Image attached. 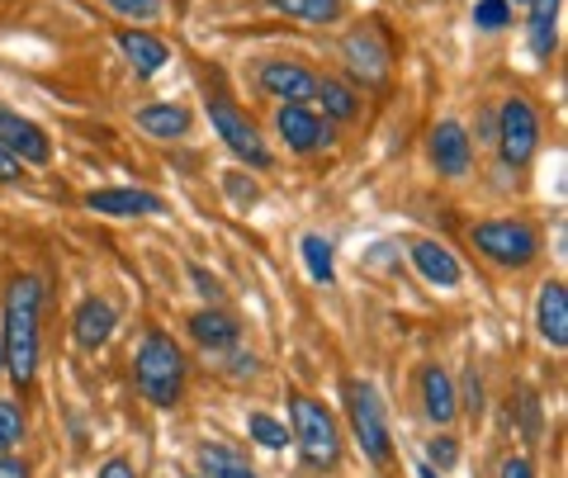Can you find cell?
<instances>
[{
    "label": "cell",
    "mask_w": 568,
    "mask_h": 478,
    "mask_svg": "<svg viewBox=\"0 0 568 478\" xmlns=\"http://www.w3.org/2000/svg\"><path fill=\"white\" fill-rule=\"evenodd\" d=\"M114 327H119V313L110 298H85L77 317H71V336H77L81 350H100L114 336Z\"/></svg>",
    "instance_id": "5bb4252c"
},
{
    "label": "cell",
    "mask_w": 568,
    "mask_h": 478,
    "mask_svg": "<svg viewBox=\"0 0 568 478\" xmlns=\"http://www.w3.org/2000/svg\"><path fill=\"white\" fill-rule=\"evenodd\" d=\"M417 478H440V474H436L432 465H422V469H417Z\"/></svg>",
    "instance_id": "d590c367"
},
{
    "label": "cell",
    "mask_w": 568,
    "mask_h": 478,
    "mask_svg": "<svg viewBox=\"0 0 568 478\" xmlns=\"http://www.w3.org/2000/svg\"><path fill=\"white\" fill-rule=\"evenodd\" d=\"M185 478H194V474H185Z\"/></svg>",
    "instance_id": "74e56055"
},
{
    "label": "cell",
    "mask_w": 568,
    "mask_h": 478,
    "mask_svg": "<svg viewBox=\"0 0 568 478\" xmlns=\"http://www.w3.org/2000/svg\"><path fill=\"white\" fill-rule=\"evenodd\" d=\"M209 123H213V133L223 138L227 148H233L246 166H271V152H265L261 143V133H256V123L246 119L233 100H223V95H213L209 100Z\"/></svg>",
    "instance_id": "52a82bcc"
},
{
    "label": "cell",
    "mask_w": 568,
    "mask_h": 478,
    "mask_svg": "<svg viewBox=\"0 0 568 478\" xmlns=\"http://www.w3.org/2000/svg\"><path fill=\"white\" fill-rule=\"evenodd\" d=\"M342 58H346V72L361 81V85H379L388 81V48L375 29H355L346 33V43H342Z\"/></svg>",
    "instance_id": "9c48e42d"
},
{
    "label": "cell",
    "mask_w": 568,
    "mask_h": 478,
    "mask_svg": "<svg viewBox=\"0 0 568 478\" xmlns=\"http://www.w3.org/2000/svg\"><path fill=\"white\" fill-rule=\"evenodd\" d=\"M313 100H323V114L327 119H342V123L361 114V95H355L346 81H336V77H317Z\"/></svg>",
    "instance_id": "7402d4cb"
},
{
    "label": "cell",
    "mask_w": 568,
    "mask_h": 478,
    "mask_svg": "<svg viewBox=\"0 0 568 478\" xmlns=\"http://www.w3.org/2000/svg\"><path fill=\"white\" fill-rule=\"evenodd\" d=\"M422 407H426V417H432L436 427H446V421L459 413L455 384H450V375L440 365H426L422 369Z\"/></svg>",
    "instance_id": "ac0fdd59"
},
{
    "label": "cell",
    "mask_w": 568,
    "mask_h": 478,
    "mask_svg": "<svg viewBox=\"0 0 568 478\" xmlns=\"http://www.w3.org/2000/svg\"><path fill=\"white\" fill-rule=\"evenodd\" d=\"M432 459H436V465H440V469H450V465H455V459H459V450H455V440H450V436H440V440H432Z\"/></svg>",
    "instance_id": "4dcf8cb0"
},
{
    "label": "cell",
    "mask_w": 568,
    "mask_h": 478,
    "mask_svg": "<svg viewBox=\"0 0 568 478\" xmlns=\"http://www.w3.org/2000/svg\"><path fill=\"white\" fill-rule=\"evenodd\" d=\"M100 478H138V474H133V465H129V459H104Z\"/></svg>",
    "instance_id": "836d02e7"
},
{
    "label": "cell",
    "mask_w": 568,
    "mask_h": 478,
    "mask_svg": "<svg viewBox=\"0 0 568 478\" xmlns=\"http://www.w3.org/2000/svg\"><path fill=\"white\" fill-rule=\"evenodd\" d=\"M413 265H417V275L426 279V285H436V289H455L459 279H465L459 261L440 242H413Z\"/></svg>",
    "instance_id": "9a60e30c"
},
{
    "label": "cell",
    "mask_w": 568,
    "mask_h": 478,
    "mask_svg": "<svg viewBox=\"0 0 568 478\" xmlns=\"http://www.w3.org/2000/svg\"><path fill=\"white\" fill-rule=\"evenodd\" d=\"M256 81H261L265 95L284 100V104H308L313 91H317V77L308 72V67H298V62H265Z\"/></svg>",
    "instance_id": "7c38bea8"
},
{
    "label": "cell",
    "mask_w": 568,
    "mask_h": 478,
    "mask_svg": "<svg viewBox=\"0 0 568 478\" xmlns=\"http://www.w3.org/2000/svg\"><path fill=\"white\" fill-rule=\"evenodd\" d=\"M133 375H138V388L148 394V403L175 407V398H181V388H185V350L162 332L142 336Z\"/></svg>",
    "instance_id": "7a4b0ae2"
},
{
    "label": "cell",
    "mask_w": 568,
    "mask_h": 478,
    "mask_svg": "<svg viewBox=\"0 0 568 478\" xmlns=\"http://www.w3.org/2000/svg\"><path fill=\"white\" fill-rule=\"evenodd\" d=\"M39 304H43V285L33 275L14 279L10 298H6V332H0V356L14 384H33L39 375Z\"/></svg>",
    "instance_id": "6da1fadb"
},
{
    "label": "cell",
    "mask_w": 568,
    "mask_h": 478,
    "mask_svg": "<svg viewBox=\"0 0 568 478\" xmlns=\"http://www.w3.org/2000/svg\"><path fill=\"white\" fill-rule=\"evenodd\" d=\"M497 478H536V469H530V459H507V465H503V474H497Z\"/></svg>",
    "instance_id": "1f68e13d"
},
{
    "label": "cell",
    "mask_w": 568,
    "mask_h": 478,
    "mask_svg": "<svg viewBox=\"0 0 568 478\" xmlns=\"http://www.w3.org/2000/svg\"><path fill=\"white\" fill-rule=\"evenodd\" d=\"M190 275H194V285H200V294H204V298H219V285H213V279H209V275L200 271V265H194Z\"/></svg>",
    "instance_id": "e575fe53"
},
{
    "label": "cell",
    "mask_w": 568,
    "mask_h": 478,
    "mask_svg": "<svg viewBox=\"0 0 568 478\" xmlns=\"http://www.w3.org/2000/svg\"><path fill=\"white\" fill-rule=\"evenodd\" d=\"M20 175H24V162H20V156H14L10 148H0V181L14 185V181H20Z\"/></svg>",
    "instance_id": "f546056e"
},
{
    "label": "cell",
    "mask_w": 568,
    "mask_h": 478,
    "mask_svg": "<svg viewBox=\"0 0 568 478\" xmlns=\"http://www.w3.org/2000/svg\"><path fill=\"white\" fill-rule=\"evenodd\" d=\"M119 52L133 62L138 77H156V72H162V67L171 62L166 43L152 39V33H142V29H123V33H119Z\"/></svg>",
    "instance_id": "e0dca14e"
},
{
    "label": "cell",
    "mask_w": 568,
    "mask_h": 478,
    "mask_svg": "<svg viewBox=\"0 0 568 478\" xmlns=\"http://www.w3.org/2000/svg\"><path fill=\"white\" fill-rule=\"evenodd\" d=\"M0 369H6V356H0Z\"/></svg>",
    "instance_id": "8d00e7d4"
},
{
    "label": "cell",
    "mask_w": 568,
    "mask_h": 478,
    "mask_svg": "<svg viewBox=\"0 0 568 478\" xmlns=\"http://www.w3.org/2000/svg\"><path fill=\"white\" fill-rule=\"evenodd\" d=\"M275 129H280V138H284V148H290V152H317V148L332 143L327 119L313 114L308 104H280Z\"/></svg>",
    "instance_id": "30bf717a"
},
{
    "label": "cell",
    "mask_w": 568,
    "mask_h": 478,
    "mask_svg": "<svg viewBox=\"0 0 568 478\" xmlns=\"http://www.w3.org/2000/svg\"><path fill=\"white\" fill-rule=\"evenodd\" d=\"M304 265H308V275L317 279V285H332L336 279V265H332V242L327 237H317V233H308L304 242Z\"/></svg>",
    "instance_id": "cb8c5ba5"
},
{
    "label": "cell",
    "mask_w": 568,
    "mask_h": 478,
    "mask_svg": "<svg viewBox=\"0 0 568 478\" xmlns=\"http://www.w3.org/2000/svg\"><path fill=\"white\" fill-rule=\"evenodd\" d=\"M275 10H284L290 20H304V24H336L346 14L342 0H271Z\"/></svg>",
    "instance_id": "603a6c76"
},
{
    "label": "cell",
    "mask_w": 568,
    "mask_h": 478,
    "mask_svg": "<svg viewBox=\"0 0 568 478\" xmlns=\"http://www.w3.org/2000/svg\"><path fill=\"white\" fill-rule=\"evenodd\" d=\"M474 24L488 29V33L511 24V0H478V6H474Z\"/></svg>",
    "instance_id": "4316f807"
},
{
    "label": "cell",
    "mask_w": 568,
    "mask_h": 478,
    "mask_svg": "<svg viewBox=\"0 0 568 478\" xmlns=\"http://www.w3.org/2000/svg\"><path fill=\"white\" fill-rule=\"evenodd\" d=\"M246 427H252V436L261 440V446H265V450H280V446H284V440H290V431H284V427H280V421H275V417H265V413H256L252 421H246Z\"/></svg>",
    "instance_id": "f1b7e54d"
},
{
    "label": "cell",
    "mask_w": 568,
    "mask_h": 478,
    "mask_svg": "<svg viewBox=\"0 0 568 478\" xmlns=\"http://www.w3.org/2000/svg\"><path fill=\"white\" fill-rule=\"evenodd\" d=\"M24 440V413L14 398H0V455H10Z\"/></svg>",
    "instance_id": "484cf974"
},
{
    "label": "cell",
    "mask_w": 568,
    "mask_h": 478,
    "mask_svg": "<svg viewBox=\"0 0 568 478\" xmlns=\"http://www.w3.org/2000/svg\"><path fill=\"white\" fill-rule=\"evenodd\" d=\"M138 129L152 138H185L190 133V110L185 104H142Z\"/></svg>",
    "instance_id": "d6986e66"
},
{
    "label": "cell",
    "mask_w": 568,
    "mask_h": 478,
    "mask_svg": "<svg viewBox=\"0 0 568 478\" xmlns=\"http://www.w3.org/2000/svg\"><path fill=\"white\" fill-rule=\"evenodd\" d=\"M190 336L200 346H209V350H227L237 342V323L227 313H213V308H204V313H194L190 317Z\"/></svg>",
    "instance_id": "44dd1931"
},
{
    "label": "cell",
    "mask_w": 568,
    "mask_h": 478,
    "mask_svg": "<svg viewBox=\"0 0 568 478\" xmlns=\"http://www.w3.org/2000/svg\"><path fill=\"white\" fill-rule=\"evenodd\" d=\"M474 246H478V256L503 265V271H521V265L540 256V233L521 218H493L474 227Z\"/></svg>",
    "instance_id": "3957f363"
},
{
    "label": "cell",
    "mask_w": 568,
    "mask_h": 478,
    "mask_svg": "<svg viewBox=\"0 0 568 478\" xmlns=\"http://www.w3.org/2000/svg\"><path fill=\"white\" fill-rule=\"evenodd\" d=\"M110 10L123 14V20H133V24H148L162 14V0H110Z\"/></svg>",
    "instance_id": "83f0119b"
},
{
    "label": "cell",
    "mask_w": 568,
    "mask_h": 478,
    "mask_svg": "<svg viewBox=\"0 0 568 478\" xmlns=\"http://www.w3.org/2000/svg\"><path fill=\"white\" fill-rule=\"evenodd\" d=\"M0 148H10L24 166H48V162H52V143H48V133H43L33 119L6 110V104H0Z\"/></svg>",
    "instance_id": "ba28073f"
},
{
    "label": "cell",
    "mask_w": 568,
    "mask_h": 478,
    "mask_svg": "<svg viewBox=\"0 0 568 478\" xmlns=\"http://www.w3.org/2000/svg\"><path fill=\"white\" fill-rule=\"evenodd\" d=\"M0 478H29V465L14 455H0Z\"/></svg>",
    "instance_id": "d6a6232c"
},
{
    "label": "cell",
    "mask_w": 568,
    "mask_h": 478,
    "mask_svg": "<svg viewBox=\"0 0 568 478\" xmlns=\"http://www.w3.org/2000/svg\"><path fill=\"white\" fill-rule=\"evenodd\" d=\"M85 209L91 214H110V218H152L166 204L152 190H91L85 194Z\"/></svg>",
    "instance_id": "4fadbf2b"
},
{
    "label": "cell",
    "mask_w": 568,
    "mask_h": 478,
    "mask_svg": "<svg viewBox=\"0 0 568 478\" xmlns=\"http://www.w3.org/2000/svg\"><path fill=\"white\" fill-rule=\"evenodd\" d=\"M536 327H540V336H545V342L555 346V350H564V346H568V294H564L559 279H549V285L540 289Z\"/></svg>",
    "instance_id": "2e32d148"
},
{
    "label": "cell",
    "mask_w": 568,
    "mask_h": 478,
    "mask_svg": "<svg viewBox=\"0 0 568 478\" xmlns=\"http://www.w3.org/2000/svg\"><path fill=\"white\" fill-rule=\"evenodd\" d=\"M432 162L440 175H450V181H459V175H469L474 166V143H469V133H465V123H436L432 129Z\"/></svg>",
    "instance_id": "8fae6325"
},
{
    "label": "cell",
    "mask_w": 568,
    "mask_h": 478,
    "mask_svg": "<svg viewBox=\"0 0 568 478\" xmlns=\"http://www.w3.org/2000/svg\"><path fill=\"white\" fill-rule=\"evenodd\" d=\"M497 152H503V162L507 166H526L530 156H536V148H540V119H536V110L521 100V95H511L507 104H503V114H497Z\"/></svg>",
    "instance_id": "8992f818"
},
{
    "label": "cell",
    "mask_w": 568,
    "mask_h": 478,
    "mask_svg": "<svg viewBox=\"0 0 568 478\" xmlns=\"http://www.w3.org/2000/svg\"><path fill=\"white\" fill-rule=\"evenodd\" d=\"M559 48V0H530V52L549 58Z\"/></svg>",
    "instance_id": "ffe728a7"
},
{
    "label": "cell",
    "mask_w": 568,
    "mask_h": 478,
    "mask_svg": "<svg viewBox=\"0 0 568 478\" xmlns=\"http://www.w3.org/2000/svg\"><path fill=\"white\" fill-rule=\"evenodd\" d=\"M346 413H351V427H355V440H361V450L375 459V465H388V417H384V403L375 394V384H361L351 379L346 384Z\"/></svg>",
    "instance_id": "5b68a950"
},
{
    "label": "cell",
    "mask_w": 568,
    "mask_h": 478,
    "mask_svg": "<svg viewBox=\"0 0 568 478\" xmlns=\"http://www.w3.org/2000/svg\"><path fill=\"white\" fill-rule=\"evenodd\" d=\"M290 417H294V440H298V450H304L308 465L313 469H332L336 459H342V431H336L327 407L304 398V394H294Z\"/></svg>",
    "instance_id": "277c9868"
},
{
    "label": "cell",
    "mask_w": 568,
    "mask_h": 478,
    "mask_svg": "<svg viewBox=\"0 0 568 478\" xmlns=\"http://www.w3.org/2000/svg\"><path fill=\"white\" fill-rule=\"evenodd\" d=\"M200 465H204L209 478H256L233 450H223V446H204L200 450Z\"/></svg>",
    "instance_id": "d4e9b609"
}]
</instances>
